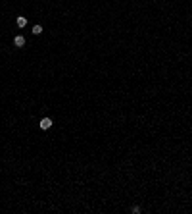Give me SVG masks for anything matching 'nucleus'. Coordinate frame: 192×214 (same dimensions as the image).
<instances>
[{"mask_svg": "<svg viewBox=\"0 0 192 214\" xmlns=\"http://www.w3.org/2000/svg\"><path fill=\"white\" fill-rule=\"evenodd\" d=\"M13 45H15V46H23V45H25V39H23L21 35H17V37L13 39Z\"/></svg>", "mask_w": 192, "mask_h": 214, "instance_id": "2", "label": "nucleus"}, {"mask_svg": "<svg viewBox=\"0 0 192 214\" xmlns=\"http://www.w3.org/2000/svg\"><path fill=\"white\" fill-rule=\"evenodd\" d=\"M133 212H134V214H140L142 208H140V207H133Z\"/></svg>", "mask_w": 192, "mask_h": 214, "instance_id": "5", "label": "nucleus"}, {"mask_svg": "<svg viewBox=\"0 0 192 214\" xmlns=\"http://www.w3.org/2000/svg\"><path fill=\"white\" fill-rule=\"evenodd\" d=\"M33 33H35V35H40V33H42V27H40V25H35V27H33Z\"/></svg>", "mask_w": 192, "mask_h": 214, "instance_id": "4", "label": "nucleus"}, {"mask_svg": "<svg viewBox=\"0 0 192 214\" xmlns=\"http://www.w3.org/2000/svg\"><path fill=\"white\" fill-rule=\"evenodd\" d=\"M15 23H17L19 27H25V25H27V18H23V16H19L17 20H15Z\"/></svg>", "mask_w": 192, "mask_h": 214, "instance_id": "3", "label": "nucleus"}, {"mask_svg": "<svg viewBox=\"0 0 192 214\" xmlns=\"http://www.w3.org/2000/svg\"><path fill=\"white\" fill-rule=\"evenodd\" d=\"M52 127V120L50 118H42L40 120V129H50Z\"/></svg>", "mask_w": 192, "mask_h": 214, "instance_id": "1", "label": "nucleus"}]
</instances>
